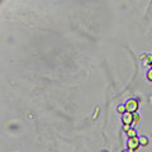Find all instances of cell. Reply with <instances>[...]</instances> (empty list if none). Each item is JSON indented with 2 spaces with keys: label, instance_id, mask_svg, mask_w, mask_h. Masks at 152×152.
I'll return each mask as SVG.
<instances>
[{
  "label": "cell",
  "instance_id": "6da1fadb",
  "mask_svg": "<svg viewBox=\"0 0 152 152\" xmlns=\"http://www.w3.org/2000/svg\"><path fill=\"white\" fill-rule=\"evenodd\" d=\"M125 110H127V113H136L137 112V109H138V103H137V100H134V99H129V100H127V103H125Z\"/></svg>",
  "mask_w": 152,
  "mask_h": 152
},
{
  "label": "cell",
  "instance_id": "7a4b0ae2",
  "mask_svg": "<svg viewBox=\"0 0 152 152\" xmlns=\"http://www.w3.org/2000/svg\"><path fill=\"white\" fill-rule=\"evenodd\" d=\"M127 146H128V151H134V150H137L138 148V146H140V140L137 138V137H134V138H129L128 140V143H127Z\"/></svg>",
  "mask_w": 152,
  "mask_h": 152
},
{
  "label": "cell",
  "instance_id": "3957f363",
  "mask_svg": "<svg viewBox=\"0 0 152 152\" xmlns=\"http://www.w3.org/2000/svg\"><path fill=\"white\" fill-rule=\"evenodd\" d=\"M122 122H123L124 125H131V124L134 122L133 114L132 113H124L123 115H122Z\"/></svg>",
  "mask_w": 152,
  "mask_h": 152
},
{
  "label": "cell",
  "instance_id": "277c9868",
  "mask_svg": "<svg viewBox=\"0 0 152 152\" xmlns=\"http://www.w3.org/2000/svg\"><path fill=\"white\" fill-rule=\"evenodd\" d=\"M143 61H144V64H147V65H152V55H144L142 56Z\"/></svg>",
  "mask_w": 152,
  "mask_h": 152
},
{
  "label": "cell",
  "instance_id": "5b68a950",
  "mask_svg": "<svg viewBox=\"0 0 152 152\" xmlns=\"http://www.w3.org/2000/svg\"><path fill=\"white\" fill-rule=\"evenodd\" d=\"M138 140H140V144H142V146H147V144H148L147 137H141V138H138Z\"/></svg>",
  "mask_w": 152,
  "mask_h": 152
},
{
  "label": "cell",
  "instance_id": "8992f818",
  "mask_svg": "<svg viewBox=\"0 0 152 152\" xmlns=\"http://www.w3.org/2000/svg\"><path fill=\"white\" fill-rule=\"evenodd\" d=\"M127 134H128V137H129V138H134V137L137 136V133H136L134 129H129V131L127 132Z\"/></svg>",
  "mask_w": 152,
  "mask_h": 152
},
{
  "label": "cell",
  "instance_id": "52a82bcc",
  "mask_svg": "<svg viewBox=\"0 0 152 152\" xmlns=\"http://www.w3.org/2000/svg\"><path fill=\"white\" fill-rule=\"evenodd\" d=\"M117 110H118V113L121 114H124L127 110H125V105H119L118 108H117Z\"/></svg>",
  "mask_w": 152,
  "mask_h": 152
},
{
  "label": "cell",
  "instance_id": "ba28073f",
  "mask_svg": "<svg viewBox=\"0 0 152 152\" xmlns=\"http://www.w3.org/2000/svg\"><path fill=\"white\" fill-rule=\"evenodd\" d=\"M133 119H134V123H138L140 122V114L133 113Z\"/></svg>",
  "mask_w": 152,
  "mask_h": 152
},
{
  "label": "cell",
  "instance_id": "9c48e42d",
  "mask_svg": "<svg viewBox=\"0 0 152 152\" xmlns=\"http://www.w3.org/2000/svg\"><path fill=\"white\" fill-rule=\"evenodd\" d=\"M147 79H148L150 81H152V68L148 71V72H147Z\"/></svg>",
  "mask_w": 152,
  "mask_h": 152
},
{
  "label": "cell",
  "instance_id": "30bf717a",
  "mask_svg": "<svg viewBox=\"0 0 152 152\" xmlns=\"http://www.w3.org/2000/svg\"><path fill=\"white\" fill-rule=\"evenodd\" d=\"M122 152H131V151H122Z\"/></svg>",
  "mask_w": 152,
  "mask_h": 152
},
{
  "label": "cell",
  "instance_id": "8fae6325",
  "mask_svg": "<svg viewBox=\"0 0 152 152\" xmlns=\"http://www.w3.org/2000/svg\"><path fill=\"white\" fill-rule=\"evenodd\" d=\"M103 152H106V151H103Z\"/></svg>",
  "mask_w": 152,
  "mask_h": 152
},
{
  "label": "cell",
  "instance_id": "7c38bea8",
  "mask_svg": "<svg viewBox=\"0 0 152 152\" xmlns=\"http://www.w3.org/2000/svg\"><path fill=\"white\" fill-rule=\"evenodd\" d=\"M151 66H152V65H151Z\"/></svg>",
  "mask_w": 152,
  "mask_h": 152
}]
</instances>
